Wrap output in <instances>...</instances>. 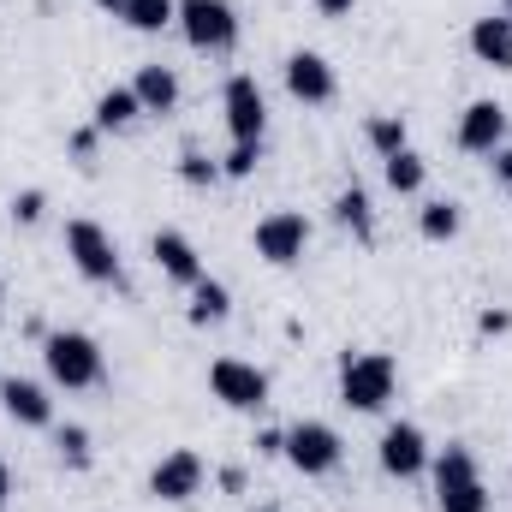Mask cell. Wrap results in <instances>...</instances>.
<instances>
[{
	"instance_id": "6da1fadb",
	"label": "cell",
	"mask_w": 512,
	"mask_h": 512,
	"mask_svg": "<svg viewBox=\"0 0 512 512\" xmlns=\"http://www.w3.org/2000/svg\"><path fill=\"white\" fill-rule=\"evenodd\" d=\"M435 507L441 512H489L483 471H477V459H471L465 441H447L435 453Z\"/></svg>"
},
{
	"instance_id": "7a4b0ae2",
	"label": "cell",
	"mask_w": 512,
	"mask_h": 512,
	"mask_svg": "<svg viewBox=\"0 0 512 512\" xmlns=\"http://www.w3.org/2000/svg\"><path fill=\"white\" fill-rule=\"evenodd\" d=\"M42 364H48V376H54V382L72 387V393H84V387H96L102 376H108L102 346H96L90 334H78V328L48 334V340H42Z\"/></svg>"
},
{
	"instance_id": "3957f363",
	"label": "cell",
	"mask_w": 512,
	"mask_h": 512,
	"mask_svg": "<svg viewBox=\"0 0 512 512\" xmlns=\"http://www.w3.org/2000/svg\"><path fill=\"white\" fill-rule=\"evenodd\" d=\"M399 387V364L387 352H346L340 358V405L352 411H382Z\"/></svg>"
},
{
	"instance_id": "277c9868",
	"label": "cell",
	"mask_w": 512,
	"mask_h": 512,
	"mask_svg": "<svg viewBox=\"0 0 512 512\" xmlns=\"http://www.w3.org/2000/svg\"><path fill=\"white\" fill-rule=\"evenodd\" d=\"M179 30L197 54H233L239 42V12L227 0H179Z\"/></svg>"
},
{
	"instance_id": "5b68a950",
	"label": "cell",
	"mask_w": 512,
	"mask_h": 512,
	"mask_svg": "<svg viewBox=\"0 0 512 512\" xmlns=\"http://www.w3.org/2000/svg\"><path fill=\"white\" fill-rule=\"evenodd\" d=\"M66 256H72V268H78L84 280L120 286V245H114L108 227H96V221H66Z\"/></svg>"
},
{
	"instance_id": "8992f818",
	"label": "cell",
	"mask_w": 512,
	"mask_h": 512,
	"mask_svg": "<svg viewBox=\"0 0 512 512\" xmlns=\"http://www.w3.org/2000/svg\"><path fill=\"white\" fill-rule=\"evenodd\" d=\"M340 453H346V441H340V429H334V423L304 417V423H292V429H286V459H292L304 477H328V471L340 465Z\"/></svg>"
},
{
	"instance_id": "52a82bcc",
	"label": "cell",
	"mask_w": 512,
	"mask_h": 512,
	"mask_svg": "<svg viewBox=\"0 0 512 512\" xmlns=\"http://www.w3.org/2000/svg\"><path fill=\"white\" fill-rule=\"evenodd\" d=\"M251 245L262 262H274V268H292L298 256H304V245H310V221L298 215V209H274V215H262L251 233Z\"/></svg>"
},
{
	"instance_id": "ba28073f",
	"label": "cell",
	"mask_w": 512,
	"mask_h": 512,
	"mask_svg": "<svg viewBox=\"0 0 512 512\" xmlns=\"http://www.w3.org/2000/svg\"><path fill=\"white\" fill-rule=\"evenodd\" d=\"M209 387H215V399L221 405H233V411H262L268 405V376L245 364V358H215L209 364Z\"/></svg>"
},
{
	"instance_id": "9c48e42d",
	"label": "cell",
	"mask_w": 512,
	"mask_h": 512,
	"mask_svg": "<svg viewBox=\"0 0 512 512\" xmlns=\"http://www.w3.org/2000/svg\"><path fill=\"white\" fill-rule=\"evenodd\" d=\"M221 108H227V131H233V143H262L268 102H262V84H256L251 72L227 78V90H221Z\"/></svg>"
},
{
	"instance_id": "30bf717a",
	"label": "cell",
	"mask_w": 512,
	"mask_h": 512,
	"mask_svg": "<svg viewBox=\"0 0 512 512\" xmlns=\"http://www.w3.org/2000/svg\"><path fill=\"white\" fill-rule=\"evenodd\" d=\"M382 471L399 477V483H411V477L429 471V435L417 423H387L382 429Z\"/></svg>"
},
{
	"instance_id": "8fae6325",
	"label": "cell",
	"mask_w": 512,
	"mask_h": 512,
	"mask_svg": "<svg viewBox=\"0 0 512 512\" xmlns=\"http://www.w3.org/2000/svg\"><path fill=\"white\" fill-rule=\"evenodd\" d=\"M286 90H292V102H304V108H328V102H334V66H328L316 48H298V54L286 60Z\"/></svg>"
},
{
	"instance_id": "7c38bea8",
	"label": "cell",
	"mask_w": 512,
	"mask_h": 512,
	"mask_svg": "<svg viewBox=\"0 0 512 512\" xmlns=\"http://www.w3.org/2000/svg\"><path fill=\"white\" fill-rule=\"evenodd\" d=\"M197 489H203V459H197L191 447H173V453L149 471V495H155V501H173V507H179V501H191Z\"/></svg>"
},
{
	"instance_id": "4fadbf2b",
	"label": "cell",
	"mask_w": 512,
	"mask_h": 512,
	"mask_svg": "<svg viewBox=\"0 0 512 512\" xmlns=\"http://www.w3.org/2000/svg\"><path fill=\"white\" fill-rule=\"evenodd\" d=\"M501 143H507V108H501V102L483 96V102H471V108L459 114V149H465V155H495Z\"/></svg>"
},
{
	"instance_id": "5bb4252c",
	"label": "cell",
	"mask_w": 512,
	"mask_h": 512,
	"mask_svg": "<svg viewBox=\"0 0 512 512\" xmlns=\"http://www.w3.org/2000/svg\"><path fill=\"white\" fill-rule=\"evenodd\" d=\"M0 399H6V417L24 423V429H48L54 423V399L42 382H24V376H6L0 382Z\"/></svg>"
},
{
	"instance_id": "9a60e30c",
	"label": "cell",
	"mask_w": 512,
	"mask_h": 512,
	"mask_svg": "<svg viewBox=\"0 0 512 512\" xmlns=\"http://www.w3.org/2000/svg\"><path fill=\"white\" fill-rule=\"evenodd\" d=\"M149 251H155V262H161L167 280H179V286H197V280H203V256H197V245H191L185 233L161 227V233L149 239Z\"/></svg>"
},
{
	"instance_id": "2e32d148",
	"label": "cell",
	"mask_w": 512,
	"mask_h": 512,
	"mask_svg": "<svg viewBox=\"0 0 512 512\" xmlns=\"http://www.w3.org/2000/svg\"><path fill=\"white\" fill-rule=\"evenodd\" d=\"M471 54L495 72H512V18H495V12L477 18L471 24Z\"/></svg>"
},
{
	"instance_id": "e0dca14e",
	"label": "cell",
	"mask_w": 512,
	"mask_h": 512,
	"mask_svg": "<svg viewBox=\"0 0 512 512\" xmlns=\"http://www.w3.org/2000/svg\"><path fill=\"white\" fill-rule=\"evenodd\" d=\"M131 90H137V108H143V114H173V108H179V78H173V66H161V60H155V66H137V84H131Z\"/></svg>"
},
{
	"instance_id": "ac0fdd59",
	"label": "cell",
	"mask_w": 512,
	"mask_h": 512,
	"mask_svg": "<svg viewBox=\"0 0 512 512\" xmlns=\"http://www.w3.org/2000/svg\"><path fill=\"white\" fill-rule=\"evenodd\" d=\"M227 316H233V292L203 274V280L191 286V322H197V328H215V322H227Z\"/></svg>"
},
{
	"instance_id": "d6986e66",
	"label": "cell",
	"mask_w": 512,
	"mask_h": 512,
	"mask_svg": "<svg viewBox=\"0 0 512 512\" xmlns=\"http://www.w3.org/2000/svg\"><path fill=\"white\" fill-rule=\"evenodd\" d=\"M459 227H465V215H459V203H453V197H435V203H423V215H417V233H423L429 245L459 239Z\"/></svg>"
},
{
	"instance_id": "ffe728a7",
	"label": "cell",
	"mask_w": 512,
	"mask_h": 512,
	"mask_svg": "<svg viewBox=\"0 0 512 512\" xmlns=\"http://www.w3.org/2000/svg\"><path fill=\"white\" fill-rule=\"evenodd\" d=\"M143 108H137V90L131 84H114V90H102L96 96V131H126Z\"/></svg>"
},
{
	"instance_id": "44dd1931",
	"label": "cell",
	"mask_w": 512,
	"mask_h": 512,
	"mask_svg": "<svg viewBox=\"0 0 512 512\" xmlns=\"http://www.w3.org/2000/svg\"><path fill=\"white\" fill-rule=\"evenodd\" d=\"M334 215H340V227H352L364 245L376 239V215H370V197H364V185H346V191L334 197Z\"/></svg>"
},
{
	"instance_id": "7402d4cb",
	"label": "cell",
	"mask_w": 512,
	"mask_h": 512,
	"mask_svg": "<svg viewBox=\"0 0 512 512\" xmlns=\"http://www.w3.org/2000/svg\"><path fill=\"white\" fill-rule=\"evenodd\" d=\"M382 173H387V191H399V197L423 191V179H429V167H423V155H417V149H399V155H387Z\"/></svg>"
},
{
	"instance_id": "603a6c76",
	"label": "cell",
	"mask_w": 512,
	"mask_h": 512,
	"mask_svg": "<svg viewBox=\"0 0 512 512\" xmlns=\"http://www.w3.org/2000/svg\"><path fill=\"white\" fill-rule=\"evenodd\" d=\"M120 18H126L137 36H155V30H167V24H179V0H131Z\"/></svg>"
},
{
	"instance_id": "cb8c5ba5",
	"label": "cell",
	"mask_w": 512,
	"mask_h": 512,
	"mask_svg": "<svg viewBox=\"0 0 512 512\" xmlns=\"http://www.w3.org/2000/svg\"><path fill=\"white\" fill-rule=\"evenodd\" d=\"M364 137H370V149H376V155H399V149H411V143H405V114H376V120H370V126H364Z\"/></svg>"
},
{
	"instance_id": "d4e9b609",
	"label": "cell",
	"mask_w": 512,
	"mask_h": 512,
	"mask_svg": "<svg viewBox=\"0 0 512 512\" xmlns=\"http://www.w3.org/2000/svg\"><path fill=\"white\" fill-rule=\"evenodd\" d=\"M54 447H60V459H66L72 471H84V465H90V429H84V423L54 429Z\"/></svg>"
},
{
	"instance_id": "484cf974",
	"label": "cell",
	"mask_w": 512,
	"mask_h": 512,
	"mask_svg": "<svg viewBox=\"0 0 512 512\" xmlns=\"http://www.w3.org/2000/svg\"><path fill=\"white\" fill-rule=\"evenodd\" d=\"M256 161H262V143H233V149L221 155V179H251Z\"/></svg>"
},
{
	"instance_id": "4316f807",
	"label": "cell",
	"mask_w": 512,
	"mask_h": 512,
	"mask_svg": "<svg viewBox=\"0 0 512 512\" xmlns=\"http://www.w3.org/2000/svg\"><path fill=\"white\" fill-rule=\"evenodd\" d=\"M179 179H185V185H215V179H221V161H209L203 149H185V155H179Z\"/></svg>"
},
{
	"instance_id": "83f0119b",
	"label": "cell",
	"mask_w": 512,
	"mask_h": 512,
	"mask_svg": "<svg viewBox=\"0 0 512 512\" xmlns=\"http://www.w3.org/2000/svg\"><path fill=\"white\" fill-rule=\"evenodd\" d=\"M42 209H48V197H42V191H18V197H12V221H18V227H36V221H42Z\"/></svg>"
},
{
	"instance_id": "f1b7e54d",
	"label": "cell",
	"mask_w": 512,
	"mask_h": 512,
	"mask_svg": "<svg viewBox=\"0 0 512 512\" xmlns=\"http://www.w3.org/2000/svg\"><path fill=\"white\" fill-rule=\"evenodd\" d=\"M256 453L262 459H286V429H262L256 435Z\"/></svg>"
},
{
	"instance_id": "f546056e",
	"label": "cell",
	"mask_w": 512,
	"mask_h": 512,
	"mask_svg": "<svg viewBox=\"0 0 512 512\" xmlns=\"http://www.w3.org/2000/svg\"><path fill=\"white\" fill-rule=\"evenodd\" d=\"M477 328H483V334H512V310H483Z\"/></svg>"
},
{
	"instance_id": "4dcf8cb0",
	"label": "cell",
	"mask_w": 512,
	"mask_h": 512,
	"mask_svg": "<svg viewBox=\"0 0 512 512\" xmlns=\"http://www.w3.org/2000/svg\"><path fill=\"white\" fill-rule=\"evenodd\" d=\"M90 149H96V126H90V131H72V155H78V161H90Z\"/></svg>"
},
{
	"instance_id": "1f68e13d",
	"label": "cell",
	"mask_w": 512,
	"mask_h": 512,
	"mask_svg": "<svg viewBox=\"0 0 512 512\" xmlns=\"http://www.w3.org/2000/svg\"><path fill=\"white\" fill-rule=\"evenodd\" d=\"M495 179H501V191H512V149H495Z\"/></svg>"
},
{
	"instance_id": "d6a6232c",
	"label": "cell",
	"mask_w": 512,
	"mask_h": 512,
	"mask_svg": "<svg viewBox=\"0 0 512 512\" xmlns=\"http://www.w3.org/2000/svg\"><path fill=\"white\" fill-rule=\"evenodd\" d=\"M221 489H233V495H239V489H245V471H239V465H227V471H221Z\"/></svg>"
},
{
	"instance_id": "836d02e7",
	"label": "cell",
	"mask_w": 512,
	"mask_h": 512,
	"mask_svg": "<svg viewBox=\"0 0 512 512\" xmlns=\"http://www.w3.org/2000/svg\"><path fill=\"white\" fill-rule=\"evenodd\" d=\"M358 0H316V12H328V18H340V12H352Z\"/></svg>"
},
{
	"instance_id": "e575fe53",
	"label": "cell",
	"mask_w": 512,
	"mask_h": 512,
	"mask_svg": "<svg viewBox=\"0 0 512 512\" xmlns=\"http://www.w3.org/2000/svg\"><path fill=\"white\" fill-rule=\"evenodd\" d=\"M6 495H12V471H6V459H0V512H6Z\"/></svg>"
},
{
	"instance_id": "d590c367",
	"label": "cell",
	"mask_w": 512,
	"mask_h": 512,
	"mask_svg": "<svg viewBox=\"0 0 512 512\" xmlns=\"http://www.w3.org/2000/svg\"><path fill=\"white\" fill-rule=\"evenodd\" d=\"M96 6H102V12H114V18H120V12H126L131 0H96Z\"/></svg>"
},
{
	"instance_id": "8d00e7d4",
	"label": "cell",
	"mask_w": 512,
	"mask_h": 512,
	"mask_svg": "<svg viewBox=\"0 0 512 512\" xmlns=\"http://www.w3.org/2000/svg\"><path fill=\"white\" fill-rule=\"evenodd\" d=\"M251 512H274V507H251Z\"/></svg>"
},
{
	"instance_id": "74e56055",
	"label": "cell",
	"mask_w": 512,
	"mask_h": 512,
	"mask_svg": "<svg viewBox=\"0 0 512 512\" xmlns=\"http://www.w3.org/2000/svg\"><path fill=\"white\" fill-rule=\"evenodd\" d=\"M507 18H512V0H507Z\"/></svg>"
}]
</instances>
